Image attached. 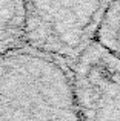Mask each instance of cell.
<instances>
[{"label": "cell", "mask_w": 120, "mask_h": 121, "mask_svg": "<svg viewBox=\"0 0 120 121\" xmlns=\"http://www.w3.org/2000/svg\"><path fill=\"white\" fill-rule=\"evenodd\" d=\"M0 121H83L68 63L31 48L3 57Z\"/></svg>", "instance_id": "cell-1"}, {"label": "cell", "mask_w": 120, "mask_h": 121, "mask_svg": "<svg viewBox=\"0 0 120 121\" xmlns=\"http://www.w3.org/2000/svg\"><path fill=\"white\" fill-rule=\"evenodd\" d=\"M109 0H23L28 48L71 63L91 43Z\"/></svg>", "instance_id": "cell-2"}, {"label": "cell", "mask_w": 120, "mask_h": 121, "mask_svg": "<svg viewBox=\"0 0 120 121\" xmlns=\"http://www.w3.org/2000/svg\"><path fill=\"white\" fill-rule=\"evenodd\" d=\"M83 121H120V58L91 41L68 63Z\"/></svg>", "instance_id": "cell-3"}, {"label": "cell", "mask_w": 120, "mask_h": 121, "mask_svg": "<svg viewBox=\"0 0 120 121\" xmlns=\"http://www.w3.org/2000/svg\"><path fill=\"white\" fill-rule=\"evenodd\" d=\"M92 41L120 58V0H109Z\"/></svg>", "instance_id": "cell-4"}]
</instances>
